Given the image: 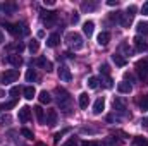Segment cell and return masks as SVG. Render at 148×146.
Returning <instances> with one entry per match:
<instances>
[{
    "label": "cell",
    "mask_w": 148,
    "mask_h": 146,
    "mask_svg": "<svg viewBox=\"0 0 148 146\" xmlns=\"http://www.w3.org/2000/svg\"><path fill=\"white\" fill-rule=\"evenodd\" d=\"M55 95H57V103H59L60 110H62L64 113H71L73 98L69 96V93H67L66 89H62V88H57V89H55Z\"/></svg>",
    "instance_id": "obj_1"
},
{
    "label": "cell",
    "mask_w": 148,
    "mask_h": 146,
    "mask_svg": "<svg viewBox=\"0 0 148 146\" xmlns=\"http://www.w3.org/2000/svg\"><path fill=\"white\" fill-rule=\"evenodd\" d=\"M66 43H67V46L73 48V50H81V48L84 46L83 36H81L79 33H76V31H71V33L66 35Z\"/></svg>",
    "instance_id": "obj_2"
},
{
    "label": "cell",
    "mask_w": 148,
    "mask_h": 146,
    "mask_svg": "<svg viewBox=\"0 0 148 146\" xmlns=\"http://www.w3.org/2000/svg\"><path fill=\"white\" fill-rule=\"evenodd\" d=\"M5 28H7V31L12 35V36H26L28 33H29V29L26 28V24L24 23H16V24H5Z\"/></svg>",
    "instance_id": "obj_3"
},
{
    "label": "cell",
    "mask_w": 148,
    "mask_h": 146,
    "mask_svg": "<svg viewBox=\"0 0 148 146\" xmlns=\"http://www.w3.org/2000/svg\"><path fill=\"white\" fill-rule=\"evenodd\" d=\"M19 79V71L17 69H9V71H3V74L0 76V81L2 84H10L14 81Z\"/></svg>",
    "instance_id": "obj_4"
},
{
    "label": "cell",
    "mask_w": 148,
    "mask_h": 146,
    "mask_svg": "<svg viewBox=\"0 0 148 146\" xmlns=\"http://www.w3.org/2000/svg\"><path fill=\"white\" fill-rule=\"evenodd\" d=\"M41 21H43L45 26H53L55 21H57V12H53V10L41 12Z\"/></svg>",
    "instance_id": "obj_5"
},
{
    "label": "cell",
    "mask_w": 148,
    "mask_h": 146,
    "mask_svg": "<svg viewBox=\"0 0 148 146\" xmlns=\"http://www.w3.org/2000/svg\"><path fill=\"white\" fill-rule=\"evenodd\" d=\"M57 74H59L60 81H64V83H69V81H71V77H73L71 69H69L67 65H60V67H59V71H57Z\"/></svg>",
    "instance_id": "obj_6"
},
{
    "label": "cell",
    "mask_w": 148,
    "mask_h": 146,
    "mask_svg": "<svg viewBox=\"0 0 148 146\" xmlns=\"http://www.w3.org/2000/svg\"><path fill=\"white\" fill-rule=\"evenodd\" d=\"M103 110H105V98L100 96V98H97V102H95V105H93V113H95V115H100Z\"/></svg>",
    "instance_id": "obj_7"
},
{
    "label": "cell",
    "mask_w": 148,
    "mask_h": 146,
    "mask_svg": "<svg viewBox=\"0 0 148 146\" xmlns=\"http://www.w3.org/2000/svg\"><path fill=\"white\" fill-rule=\"evenodd\" d=\"M7 62H9L10 65H14V67H21V65H23V59H21L19 53H10V55L7 57Z\"/></svg>",
    "instance_id": "obj_8"
},
{
    "label": "cell",
    "mask_w": 148,
    "mask_h": 146,
    "mask_svg": "<svg viewBox=\"0 0 148 146\" xmlns=\"http://www.w3.org/2000/svg\"><path fill=\"white\" fill-rule=\"evenodd\" d=\"M136 71L140 74V77H147L148 74V60H140L136 64Z\"/></svg>",
    "instance_id": "obj_9"
},
{
    "label": "cell",
    "mask_w": 148,
    "mask_h": 146,
    "mask_svg": "<svg viewBox=\"0 0 148 146\" xmlns=\"http://www.w3.org/2000/svg\"><path fill=\"white\" fill-rule=\"evenodd\" d=\"M134 46H136V52H140V53L148 50V43L143 40V38H140V36L134 38Z\"/></svg>",
    "instance_id": "obj_10"
},
{
    "label": "cell",
    "mask_w": 148,
    "mask_h": 146,
    "mask_svg": "<svg viewBox=\"0 0 148 146\" xmlns=\"http://www.w3.org/2000/svg\"><path fill=\"white\" fill-rule=\"evenodd\" d=\"M36 65H40V67H43V69H45L47 72H50V71L53 69L52 62H50V60H47L45 57H40V59H38V60H36Z\"/></svg>",
    "instance_id": "obj_11"
},
{
    "label": "cell",
    "mask_w": 148,
    "mask_h": 146,
    "mask_svg": "<svg viewBox=\"0 0 148 146\" xmlns=\"http://www.w3.org/2000/svg\"><path fill=\"white\" fill-rule=\"evenodd\" d=\"M29 117H31V108L29 107H23V108L19 110V120L21 122H28Z\"/></svg>",
    "instance_id": "obj_12"
},
{
    "label": "cell",
    "mask_w": 148,
    "mask_h": 146,
    "mask_svg": "<svg viewBox=\"0 0 148 146\" xmlns=\"http://www.w3.org/2000/svg\"><path fill=\"white\" fill-rule=\"evenodd\" d=\"M93 31H95V23H93V21H86V23L83 24V33L90 38L93 35Z\"/></svg>",
    "instance_id": "obj_13"
},
{
    "label": "cell",
    "mask_w": 148,
    "mask_h": 146,
    "mask_svg": "<svg viewBox=\"0 0 148 146\" xmlns=\"http://www.w3.org/2000/svg\"><path fill=\"white\" fill-rule=\"evenodd\" d=\"M112 60H114V64H115L117 67H124V65L127 64L126 57H122L121 53H114V55H112Z\"/></svg>",
    "instance_id": "obj_14"
},
{
    "label": "cell",
    "mask_w": 148,
    "mask_h": 146,
    "mask_svg": "<svg viewBox=\"0 0 148 146\" xmlns=\"http://www.w3.org/2000/svg\"><path fill=\"white\" fill-rule=\"evenodd\" d=\"M117 89H119V93H124V95H129V93L133 91V86H131L129 83H126V81H122V83H119V84H117Z\"/></svg>",
    "instance_id": "obj_15"
},
{
    "label": "cell",
    "mask_w": 148,
    "mask_h": 146,
    "mask_svg": "<svg viewBox=\"0 0 148 146\" xmlns=\"http://www.w3.org/2000/svg\"><path fill=\"white\" fill-rule=\"evenodd\" d=\"M47 124L48 126H55L57 124V112L55 110H48L47 112Z\"/></svg>",
    "instance_id": "obj_16"
},
{
    "label": "cell",
    "mask_w": 148,
    "mask_h": 146,
    "mask_svg": "<svg viewBox=\"0 0 148 146\" xmlns=\"http://www.w3.org/2000/svg\"><path fill=\"white\" fill-rule=\"evenodd\" d=\"M109 41H110V33H109V31H102V33L98 35V45L105 46Z\"/></svg>",
    "instance_id": "obj_17"
},
{
    "label": "cell",
    "mask_w": 148,
    "mask_h": 146,
    "mask_svg": "<svg viewBox=\"0 0 148 146\" xmlns=\"http://www.w3.org/2000/svg\"><path fill=\"white\" fill-rule=\"evenodd\" d=\"M59 41H60V36H59L57 33H53V35H50V36H48L47 45H48L50 48H53V46H57V45H59Z\"/></svg>",
    "instance_id": "obj_18"
},
{
    "label": "cell",
    "mask_w": 148,
    "mask_h": 146,
    "mask_svg": "<svg viewBox=\"0 0 148 146\" xmlns=\"http://www.w3.org/2000/svg\"><path fill=\"white\" fill-rule=\"evenodd\" d=\"M88 103H90V96H88V93H81L79 95V107L83 110L88 108Z\"/></svg>",
    "instance_id": "obj_19"
},
{
    "label": "cell",
    "mask_w": 148,
    "mask_h": 146,
    "mask_svg": "<svg viewBox=\"0 0 148 146\" xmlns=\"http://www.w3.org/2000/svg\"><path fill=\"white\" fill-rule=\"evenodd\" d=\"M23 93H24V98H26V100H33L35 95H36V91H35L33 86H26V88L23 89Z\"/></svg>",
    "instance_id": "obj_20"
},
{
    "label": "cell",
    "mask_w": 148,
    "mask_h": 146,
    "mask_svg": "<svg viewBox=\"0 0 148 146\" xmlns=\"http://www.w3.org/2000/svg\"><path fill=\"white\" fill-rule=\"evenodd\" d=\"M38 100H40V103H50V102H52V96H50V93H47V91L43 89V91H40Z\"/></svg>",
    "instance_id": "obj_21"
},
{
    "label": "cell",
    "mask_w": 148,
    "mask_h": 146,
    "mask_svg": "<svg viewBox=\"0 0 148 146\" xmlns=\"http://www.w3.org/2000/svg\"><path fill=\"white\" fill-rule=\"evenodd\" d=\"M98 83H100V79H98V77H95V76L88 77V81H86V84H88V88H90V89H97V88H98Z\"/></svg>",
    "instance_id": "obj_22"
},
{
    "label": "cell",
    "mask_w": 148,
    "mask_h": 146,
    "mask_svg": "<svg viewBox=\"0 0 148 146\" xmlns=\"http://www.w3.org/2000/svg\"><path fill=\"white\" fill-rule=\"evenodd\" d=\"M33 110H35V115H36L38 122H40V124H43V122H45V113H43V108L38 105V107H35Z\"/></svg>",
    "instance_id": "obj_23"
},
{
    "label": "cell",
    "mask_w": 148,
    "mask_h": 146,
    "mask_svg": "<svg viewBox=\"0 0 148 146\" xmlns=\"http://www.w3.org/2000/svg\"><path fill=\"white\" fill-rule=\"evenodd\" d=\"M138 105H140V108H141V110H145V112H147V110H148V95H141V96H140Z\"/></svg>",
    "instance_id": "obj_24"
},
{
    "label": "cell",
    "mask_w": 148,
    "mask_h": 146,
    "mask_svg": "<svg viewBox=\"0 0 148 146\" xmlns=\"http://www.w3.org/2000/svg\"><path fill=\"white\" fill-rule=\"evenodd\" d=\"M131 21H133V17H131V16H127V14H122V16H121V24H122L124 28H129Z\"/></svg>",
    "instance_id": "obj_25"
},
{
    "label": "cell",
    "mask_w": 148,
    "mask_h": 146,
    "mask_svg": "<svg viewBox=\"0 0 148 146\" xmlns=\"http://www.w3.org/2000/svg\"><path fill=\"white\" fill-rule=\"evenodd\" d=\"M114 108L117 110L119 113H126V107H124V103L121 100H114Z\"/></svg>",
    "instance_id": "obj_26"
},
{
    "label": "cell",
    "mask_w": 148,
    "mask_h": 146,
    "mask_svg": "<svg viewBox=\"0 0 148 146\" xmlns=\"http://www.w3.org/2000/svg\"><path fill=\"white\" fill-rule=\"evenodd\" d=\"M7 50H17V53H19V52H23V50H24V45H23L21 41H17V43H14V45H9V46H7Z\"/></svg>",
    "instance_id": "obj_27"
},
{
    "label": "cell",
    "mask_w": 148,
    "mask_h": 146,
    "mask_svg": "<svg viewBox=\"0 0 148 146\" xmlns=\"http://www.w3.org/2000/svg\"><path fill=\"white\" fill-rule=\"evenodd\" d=\"M36 79V72H35V69H28V72H26V81L28 83H33Z\"/></svg>",
    "instance_id": "obj_28"
},
{
    "label": "cell",
    "mask_w": 148,
    "mask_h": 146,
    "mask_svg": "<svg viewBox=\"0 0 148 146\" xmlns=\"http://www.w3.org/2000/svg\"><path fill=\"white\" fill-rule=\"evenodd\" d=\"M10 122H12V117H10L9 113H3V115H0V126L10 124Z\"/></svg>",
    "instance_id": "obj_29"
},
{
    "label": "cell",
    "mask_w": 148,
    "mask_h": 146,
    "mask_svg": "<svg viewBox=\"0 0 148 146\" xmlns=\"http://www.w3.org/2000/svg\"><path fill=\"white\" fill-rule=\"evenodd\" d=\"M81 9H83L84 12H90V10H95V9H97V3H86V2H84V3L81 5Z\"/></svg>",
    "instance_id": "obj_30"
},
{
    "label": "cell",
    "mask_w": 148,
    "mask_h": 146,
    "mask_svg": "<svg viewBox=\"0 0 148 146\" xmlns=\"http://www.w3.org/2000/svg\"><path fill=\"white\" fill-rule=\"evenodd\" d=\"M38 48H40V43H38L36 40H33V41H29V52L31 53H36Z\"/></svg>",
    "instance_id": "obj_31"
},
{
    "label": "cell",
    "mask_w": 148,
    "mask_h": 146,
    "mask_svg": "<svg viewBox=\"0 0 148 146\" xmlns=\"http://www.w3.org/2000/svg\"><path fill=\"white\" fill-rule=\"evenodd\" d=\"M136 29H138V33H143V35H147V33H148V24H147V23H140Z\"/></svg>",
    "instance_id": "obj_32"
},
{
    "label": "cell",
    "mask_w": 148,
    "mask_h": 146,
    "mask_svg": "<svg viewBox=\"0 0 148 146\" xmlns=\"http://www.w3.org/2000/svg\"><path fill=\"white\" fill-rule=\"evenodd\" d=\"M102 83H103V86L105 88H112V79L109 77V76H103V79H100Z\"/></svg>",
    "instance_id": "obj_33"
},
{
    "label": "cell",
    "mask_w": 148,
    "mask_h": 146,
    "mask_svg": "<svg viewBox=\"0 0 148 146\" xmlns=\"http://www.w3.org/2000/svg\"><path fill=\"white\" fill-rule=\"evenodd\" d=\"M19 93H21V88H17V86H14V88H10V96H12L14 100L17 98V95H19Z\"/></svg>",
    "instance_id": "obj_34"
},
{
    "label": "cell",
    "mask_w": 148,
    "mask_h": 146,
    "mask_svg": "<svg viewBox=\"0 0 148 146\" xmlns=\"http://www.w3.org/2000/svg\"><path fill=\"white\" fill-rule=\"evenodd\" d=\"M12 107H16V100H12V102H9V103L0 105V108H2V110H9V108H12Z\"/></svg>",
    "instance_id": "obj_35"
},
{
    "label": "cell",
    "mask_w": 148,
    "mask_h": 146,
    "mask_svg": "<svg viewBox=\"0 0 148 146\" xmlns=\"http://www.w3.org/2000/svg\"><path fill=\"white\" fill-rule=\"evenodd\" d=\"M136 10H138V7H136V5H129L126 14H127V16H131V17H134V12H136Z\"/></svg>",
    "instance_id": "obj_36"
},
{
    "label": "cell",
    "mask_w": 148,
    "mask_h": 146,
    "mask_svg": "<svg viewBox=\"0 0 148 146\" xmlns=\"http://www.w3.org/2000/svg\"><path fill=\"white\" fill-rule=\"evenodd\" d=\"M21 134H23L26 139H33V132H31L29 129H23V131H21Z\"/></svg>",
    "instance_id": "obj_37"
},
{
    "label": "cell",
    "mask_w": 148,
    "mask_h": 146,
    "mask_svg": "<svg viewBox=\"0 0 148 146\" xmlns=\"http://www.w3.org/2000/svg\"><path fill=\"white\" fill-rule=\"evenodd\" d=\"M66 132H69V129H64V131L57 132V134H55V138H53V141H55V143H59V141H60V138H62V136H64Z\"/></svg>",
    "instance_id": "obj_38"
},
{
    "label": "cell",
    "mask_w": 148,
    "mask_h": 146,
    "mask_svg": "<svg viewBox=\"0 0 148 146\" xmlns=\"http://www.w3.org/2000/svg\"><path fill=\"white\" fill-rule=\"evenodd\" d=\"M121 50H122L126 55H131V48H129V45H127V43H122V45H121Z\"/></svg>",
    "instance_id": "obj_39"
},
{
    "label": "cell",
    "mask_w": 148,
    "mask_h": 146,
    "mask_svg": "<svg viewBox=\"0 0 148 146\" xmlns=\"http://www.w3.org/2000/svg\"><path fill=\"white\" fill-rule=\"evenodd\" d=\"M100 72L103 74V76H109V65H107V64H103V65L100 67Z\"/></svg>",
    "instance_id": "obj_40"
},
{
    "label": "cell",
    "mask_w": 148,
    "mask_h": 146,
    "mask_svg": "<svg viewBox=\"0 0 148 146\" xmlns=\"http://www.w3.org/2000/svg\"><path fill=\"white\" fill-rule=\"evenodd\" d=\"M3 10L5 12H14L16 10V5H3Z\"/></svg>",
    "instance_id": "obj_41"
},
{
    "label": "cell",
    "mask_w": 148,
    "mask_h": 146,
    "mask_svg": "<svg viewBox=\"0 0 148 146\" xmlns=\"http://www.w3.org/2000/svg\"><path fill=\"white\" fill-rule=\"evenodd\" d=\"M141 14H143V16H148V2L147 3H143V7H141Z\"/></svg>",
    "instance_id": "obj_42"
},
{
    "label": "cell",
    "mask_w": 148,
    "mask_h": 146,
    "mask_svg": "<svg viewBox=\"0 0 148 146\" xmlns=\"http://www.w3.org/2000/svg\"><path fill=\"white\" fill-rule=\"evenodd\" d=\"M83 146H100V145H98V143H95V141H84Z\"/></svg>",
    "instance_id": "obj_43"
},
{
    "label": "cell",
    "mask_w": 148,
    "mask_h": 146,
    "mask_svg": "<svg viewBox=\"0 0 148 146\" xmlns=\"http://www.w3.org/2000/svg\"><path fill=\"white\" fill-rule=\"evenodd\" d=\"M71 21H73L74 24H76V23L79 21V14H76V12H74V14H73V17H71Z\"/></svg>",
    "instance_id": "obj_44"
},
{
    "label": "cell",
    "mask_w": 148,
    "mask_h": 146,
    "mask_svg": "<svg viewBox=\"0 0 148 146\" xmlns=\"http://www.w3.org/2000/svg\"><path fill=\"white\" fill-rule=\"evenodd\" d=\"M64 146H77V145H76V141H74V139H69V141H67Z\"/></svg>",
    "instance_id": "obj_45"
},
{
    "label": "cell",
    "mask_w": 148,
    "mask_h": 146,
    "mask_svg": "<svg viewBox=\"0 0 148 146\" xmlns=\"http://www.w3.org/2000/svg\"><path fill=\"white\" fill-rule=\"evenodd\" d=\"M107 3H109V5H110V7H114V5H117V0H109V2H107Z\"/></svg>",
    "instance_id": "obj_46"
},
{
    "label": "cell",
    "mask_w": 148,
    "mask_h": 146,
    "mask_svg": "<svg viewBox=\"0 0 148 146\" xmlns=\"http://www.w3.org/2000/svg\"><path fill=\"white\" fill-rule=\"evenodd\" d=\"M141 124H143V127H147V129H148V119H145V120H143Z\"/></svg>",
    "instance_id": "obj_47"
},
{
    "label": "cell",
    "mask_w": 148,
    "mask_h": 146,
    "mask_svg": "<svg viewBox=\"0 0 148 146\" xmlns=\"http://www.w3.org/2000/svg\"><path fill=\"white\" fill-rule=\"evenodd\" d=\"M3 43V35H2V31H0V45Z\"/></svg>",
    "instance_id": "obj_48"
},
{
    "label": "cell",
    "mask_w": 148,
    "mask_h": 146,
    "mask_svg": "<svg viewBox=\"0 0 148 146\" xmlns=\"http://www.w3.org/2000/svg\"><path fill=\"white\" fill-rule=\"evenodd\" d=\"M38 146H47L45 143H38Z\"/></svg>",
    "instance_id": "obj_49"
}]
</instances>
